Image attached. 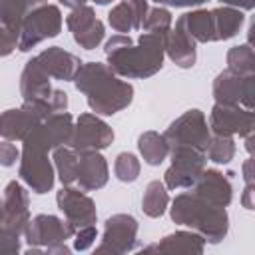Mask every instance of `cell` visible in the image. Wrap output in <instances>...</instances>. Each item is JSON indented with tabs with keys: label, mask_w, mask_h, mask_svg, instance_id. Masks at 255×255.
Returning a JSON list of instances; mask_svg holds the SVG:
<instances>
[{
	"label": "cell",
	"mask_w": 255,
	"mask_h": 255,
	"mask_svg": "<svg viewBox=\"0 0 255 255\" xmlns=\"http://www.w3.org/2000/svg\"><path fill=\"white\" fill-rule=\"evenodd\" d=\"M104 54L108 68L116 76L128 80H143L163 68V36L141 32L133 42L128 34H116L106 42Z\"/></svg>",
	"instance_id": "1"
},
{
	"label": "cell",
	"mask_w": 255,
	"mask_h": 255,
	"mask_svg": "<svg viewBox=\"0 0 255 255\" xmlns=\"http://www.w3.org/2000/svg\"><path fill=\"white\" fill-rule=\"evenodd\" d=\"M72 82L98 116H114L126 110L133 100V86L120 80V76L102 62H84Z\"/></svg>",
	"instance_id": "2"
},
{
	"label": "cell",
	"mask_w": 255,
	"mask_h": 255,
	"mask_svg": "<svg viewBox=\"0 0 255 255\" xmlns=\"http://www.w3.org/2000/svg\"><path fill=\"white\" fill-rule=\"evenodd\" d=\"M169 217L175 225L189 227L199 233L205 243H221L229 231V215L225 207L211 205L193 191L175 195L169 207Z\"/></svg>",
	"instance_id": "3"
},
{
	"label": "cell",
	"mask_w": 255,
	"mask_h": 255,
	"mask_svg": "<svg viewBox=\"0 0 255 255\" xmlns=\"http://www.w3.org/2000/svg\"><path fill=\"white\" fill-rule=\"evenodd\" d=\"M62 24H64V18L56 4L42 2L34 8H30L20 22L18 50L30 52L44 40L56 38L62 32Z\"/></svg>",
	"instance_id": "4"
},
{
	"label": "cell",
	"mask_w": 255,
	"mask_h": 255,
	"mask_svg": "<svg viewBox=\"0 0 255 255\" xmlns=\"http://www.w3.org/2000/svg\"><path fill=\"white\" fill-rule=\"evenodd\" d=\"M48 149L42 147L40 143L32 141L30 137L22 139V151H20V167L18 175L20 179L32 189L34 193L42 195L52 191L54 181H56V169L52 159L48 157Z\"/></svg>",
	"instance_id": "5"
},
{
	"label": "cell",
	"mask_w": 255,
	"mask_h": 255,
	"mask_svg": "<svg viewBox=\"0 0 255 255\" xmlns=\"http://www.w3.org/2000/svg\"><path fill=\"white\" fill-rule=\"evenodd\" d=\"M167 147H193L205 151L207 141L211 137L207 118L201 110H187L179 118H175L167 129L163 131Z\"/></svg>",
	"instance_id": "6"
},
{
	"label": "cell",
	"mask_w": 255,
	"mask_h": 255,
	"mask_svg": "<svg viewBox=\"0 0 255 255\" xmlns=\"http://www.w3.org/2000/svg\"><path fill=\"white\" fill-rule=\"evenodd\" d=\"M171 165L163 173V183L167 189H191L207 165V155L193 147H171Z\"/></svg>",
	"instance_id": "7"
},
{
	"label": "cell",
	"mask_w": 255,
	"mask_h": 255,
	"mask_svg": "<svg viewBox=\"0 0 255 255\" xmlns=\"http://www.w3.org/2000/svg\"><path fill=\"white\" fill-rule=\"evenodd\" d=\"M137 219L129 213H116L106 219L102 243L96 247V253L124 255L135 249L137 245Z\"/></svg>",
	"instance_id": "8"
},
{
	"label": "cell",
	"mask_w": 255,
	"mask_h": 255,
	"mask_svg": "<svg viewBox=\"0 0 255 255\" xmlns=\"http://www.w3.org/2000/svg\"><path fill=\"white\" fill-rule=\"evenodd\" d=\"M114 141V129L98 114H80L68 145L76 151H102Z\"/></svg>",
	"instance_id": "9"
},
{
	"label": "cell",
	"mask_w": 255,
	"mask_h": 255,
	"mask_svg": "<svg viewBox=\"0 0 255 255\" xmlns=\"http://www.w3.org/2000/svg\"><path fill=\"white\" fill-rule=\"evenodd\" d=\"M74 233H76V227L68 223L66 219L58 215H50V213H40L28 221L24 237L30 247L46 249L52 245L66 243L68 239L74 237Z\"/></svg>",
	"instance_id": "10"
},
{
	"label": "cell",
	"mask_w": 255,
	"mask_h": 255,
	"mask_svg": "<svg viewBox=\"0 0 255 255\" xmlns=\"http://www.w3.org/2000/svg\"><path fill=\"white\" fill-rule=\"evenodd\" d=\"M209 131L219 135H239L245 137L253 133L255 114L237 104H215L209 112Z\"/></svg>",
	"instance_id": "11"
},
{
	"label": "cell",
	"mask_w": 255,
	"mask_h": 255,
	"mask_svg": "<svg viewBox=\"0 0 255 255\" xmlns=\"http://www.w3.org/2000/svg\"><path fill=\"white\" fill-rule=\"evenodd\" d=\"M255 76H237L229 70H223L213 80V98L215 104H237L247 110H253L255 104Z\"/></svg>",
	"instance_id": "12"
},
{
	"label": "cell",
	"mask_w": 255,
	"mask_h": 255,
	"mask_svg": "<svg viewBox=\"0 0 255 255\" xmlns=\"http://www.w3.org/2000/svg\"><path fill=\"white\" fill-rule=\"evenodd\" d=\"M2 201L4 205L0 213V223L14 235L22 237L30 221V199L26 187L16 179L8 181L2 193Z\"/></svg>",
	"instance_id": "13"
},
{
	"label": "cell",
	"mask_w": 255,
	"mask_h": 255,
	"mask_svg": "<svg viewBox=\"0 0 255 255\" xmlns=\"http://www.w3.org/2000/svg\"><path fill=\"white\" fill-rule=\"evenodd\" d=\"M66 26L72 32L74 42L84 50H94L104 42L106 36L104 22L96 16V10L88 4L72 8V12L66 18Z\"/></svg>",
	"instance_id": "14"
},
{
	"label": "cell",
	"mask_w": 255,
	"mask_h": 255,
	"mask_svg": "<svg viewBox=\"0 0 255 255\" xmlns=\"http://www.w3.org/2000/svg\"><path fill=\"white\" fill-rule=\"evenodd\" d=\"M56 203L58 209L64 213V219L76 229L84 225H94L98 219L94 199L80 187L62 185V189L56 193Z\"/></svg>",
	"instance_id": "15"
},
{
	"label": "cell",
	"mask_w": 255,
	"mask_h": 255,
	"mask_svg": "<svg viewBox=\"0 0 255 255\" xmlns=\"http://www.w3.org/2000/svg\"><path fill=\"white\" fill-rule=\"evenodd\" d=\"M72 129H74V118L68 112H56L48 116L44 122H40L26 137L52 151L58 145H68L72 137Z\"/></svg>",
	"instance_id": "16"
},
{
	"label": "cell",
	"mask_w": 255,
	"mask_h": 255,
	"mask_svg": "<svg viewBox=\"0 0 255 255\" xmlns=\"http://www.w3.org/2000/svg\"><path fill=\"white\" fill-rule=\"evenodd\" d=\"M191 189L195 195H199L207 203L219 205V207H227L233 199V185L229 177L223 171L213 167H205Z\"/></svg>",
	"instance_id": "17"
},
{
	"label": "cell",
	"mask_w": 255,
	"mask_h": 255,
	"mask_svg": "<svg viewBox=\"0 0 255 255\" xmlns=\"http://www.w3.org/2000/svg\"><path fill=\"white\" fill-rule=\"evenodd\" d=\"M76 183L84 191H98L110 179V167L100 151H78Z\"/></svg>",
	"instance_id": "18"
},
{
	"label": "cell",
	"mask_w": 255,
	"mask_h": 255,
	"mask_svg": "<svg viewBox=\"0 0 255 255\" xmlns=\"http://www.w3.org/2000/svg\"><path fill=\"white\" fill-rule=\"evenodd\" d=\"M36 60L40 62V66L44 68V72L54 78V80H64V82H72L74 76L78 74L80 66L84 64L76 54L60 48V46H50L46 50H42Z\"/></svg>",
	"instance_id": "19"
},
{
	"label": "cell",
	"mask_w": 255,
	"mask_h": 255,
	"mask_svg": "<svg viewBox=\"0 0 255 255\" xmlns=\"http://www.w3.org/2000/svg\"><path fill=\"white\" fill-rule=\"evenodd\" d=\"M163 52L165 56L179 68L187 70L195 66L197 60V42L183 32L177 26H171L165 34H163Z\"/></svg>",
	"instance_id": "20"
},
{
	"label": "cell",
	"mask_w": 255,
	"mask_h": 255,
	"mask_svg": "<svg viewBox=\"0 0 255 255\" xmlns=\"http://www.w3.org/2000/svg\"><path fill=\"white\" fill-rule=\"evenodd\" d=\"M52 84L50 76L44 72L36 56L24 64V70L20 74V96L24 102L30 100H48L52 96Z\"/></svg>",
	"instance_id": "21"
},
{
	"label": "cell",
	"mask_w": 255,
	"mask_h": 255,
	"mask_svg": "<svg viewBox=\"0 0 255 255\" xmlns=\"http://www.w3.org/2000/svg\"><path fill=\"white\" fill-rule=\"evenodd\" d=\"M203 249H205V241H203V237L199 233L181 229V231L165 235L157 245L145 247L141 251L143 253L157 251V253H191V255H201Z\"/></svg>",
	"instance_id": "22"
},
{
	"label": "cell",
	"mask_w": 255,
	"mask_h": 255,
	"mask_svg": "<svg viewBox=\"0 0 255 255\" xmlns=\"http://www.w3.org/2000/svg\"><path fill=\"white\" fill-rule=\"evenodd\" d=\"M175 26L187 32L197 44L215 42V26H213L211 10H203V8L189 10L175 20Z\"/></svg>",
	"instance_id": "23"
},
{
	"label": "cell",
	"mask_w": 255,
	"mask_h": 255,
	"mask_svg": "<svg viewBox=\"0 0 255 255\" xmlns=\"http://www.w3.org/2000/svg\"><path fill=\"white\" fill-rule=\"evenodd\" d=\"M211 16H213V26H215V42L231 40L245 22L243 10L231 8V6H219L211 10Z\"/></svg>",
	"instance_id": "24"
},
{
	"label": "cell",
	"mask_w": 255,
	"mask_h": 255,
	"mask_svg": "<svg viewBox=\"0 0 255 255\" xmlns=\"http://www.w3.org/2000/svg\"><path fill=\"white\" fill-rule=\"evenodd\" d=\"M137 149H139V153H141V157L147 165H159L169 155V147H167V141H165L163 133H157L153 129H147V131L139 133Z\"/></svg>",
	"instance_id": "25"
},
{
	"label": "cell",
	"mask_w": 255,
	"mask_h": 255,
	"mask_svg": "<svg viewBox=\"0 0 255 255\" xmlns=\"http://www.w3.org/2000/svg\"><path fill=\"white\" fill-rule=\"evenodd\" d=\"M78 151L70 145H58L52 149V163L56 169V175L60 177L62 185H74L76 173H78Z\"/></svg>",
	"instance_id": "26"
},
{
	"label": "cell",
	"mask_w": 255,
	"mask_h": 255,
	"mask_svg": "<svg viewBox=\"0 0 255 255\" xmlns=\"http://www.w3.org/2000/svg\"><path fill=\"white\" fill-rule=\"evenodd\" d=\"M169 205V195H167V187L163 181L159 179H153L145 185V191H143V197H141V211L147 215V217H161L165 213Z\"/></svg>",
	"instance_id": "27"
},
{
	"label": "cell",
	"mask_w": 255,
	"mask_h": 255,
	"mask_svg": "<svg viewBox=\"0 0 255 255\" xmlns=\"http://www.w3.org/2000/svg\"><path fill=\"white\" fill-rule=\"evenodd\" d=\"M227 70L237 76H255V50L253 46L239 44L227 52Z\"/></svg>",
	"instance_id": "28"
},
{
	"label": "cell",
	"mask_w": 255,
	"mask_h": 255,
	"mask_svg": "<svg viewBox=\"0 0 255 255\" xmlns=\"http://www.w3.org/2000/svg\"><path fill=\"white\" fill-rule=\"evenodd\" d=\"M235 151H237V145H235L233 135H219V133H211L207 147H205L207 159L213 163H223V165L235 157Z\"/></svg>",
	"instance_id": "29"
},
{
	"label": "cell",
	"mask_w": 255,
	"mask_h": 255,
	"mask_svg": "<svg viewBox=\"0 0 255 255\" xmlns=\"http://www.w3.org/2000/svg\"><path fill=\"white\" fill-rule=\"evenodd\" d=\"M42 2L46 0H0V22L20 30V22L26 12Z\"/></svg>",
	"instance_id": "30"
},
{
	"label": "cell",
	"mask_w": 255,
	"mask_h": 255,
	"mask_svg": "<svg viewBox=\"0 0 255 255\" xmlns=\"http://www.w3.org/2000/svg\"><path fill=\"white\" fill-rule=\"evenodd\" d=\"M108 24L112 26L114 32L118 34H129L133 30H137V22H135V16H133V10L129 6L128 0H122L118 2L110 14H108Z\"/></svg>",
	"instance_id": "31"
},
{
	"label": "cell",
	"mask_w": 255,
	"mask_h": 255,
	"mask_svg": "<svg viewBox=\"0 0 255 255\" xmlns=\"http://www.w3.org/2000/svg\"><path fill=\"white\" fill-rule=\"evenodd\" d=\"M139 171H141V163L137 159L135 153L131 151H122L116 155V161H114V173L120 181L124 183H131L139 177Z\"/></svg>",
	"instance_id": "32"
},
{
	"label": "cell",
	"mask_w": 255,
	"mask_h": 255,
	"mask_svg": "<svg viewBox=\"0 0 255 255\" xmlns=\"http://www.w3.org/2000/svg\"><path fill=\"white\" fill-rule=\"evenodd\" d=\"M173 26V16L167 8L163 6H155V8H149L147 10V16L143 20V26L141 30L143 32H153V34H165L169 28Z\"/></svg>",
	"instance_id": "33"
},
{
	"label": "cell",
	"mask_w": 255,
	"mask_h": 255,
	"mask_svg": "<svg viewBox=\"0 0 255 255\" xmlns=\"http://www.w3.org/2000/svg\"><path fill=\"white\" fill-rule=\"evenodd\" d=\"M18 38H20L18 28H12V26L0 22V58L10 56L18 48Z\"/></svg>",
	"instance_id": "34"
},
{
	"label": "cell",
	"mask_w": 255,
	"mask_h": 255,
	"mask_svg": "<svg viewBox=\"0 0 255 255\" xmlns=\"http://www.w3.org/2000/svg\"><path fill=\"white\" fill-rule=\"evenodd\" d=\"M72 239H74V251H88L94 245V241L98 239V229H96V225L78 227Z\"/></svg>",
	"instance_id": "35"
},
{
	"label": "cell",
	"mask_w": 255,
	"mask_h": 255,
	"mask_svg": "<svg viewBox=\"0 0 255 255\" xmlns=\"http://www.w3.org/2000/svg\"><path fill=\"white\" fill-rule=\"evenodd\" d=\"M20 159V149L14 145L10 139H0V165L2 167H12Z\"/></svg>",
	"instance_id": "36"
},
{
	"label": "cell",
	"mask_w": 255,
	"mask_h": 255,
	"mask_svg": "<svg viewBox=\"0 0 255 255\" xmlns=\"http://www.w3.org/2000/svg\"><path fill=\"white\" fill-rule=\"evenodd\" d=\"M22 245V237L14 235L0 223V253H18Z\"/></svg>",
	"instance_id": "37"
},
{
	"label": "cell",
	"mask_w": 255,
	"mask_h": 255,
	"mask_svg": "<svg viewBox=\"0 0 255 255\" xmlns=\"http://www.w3.org/2000/svg\"><path fill=\"white\" fill-rule=\"evenodd\" d=\"M131 10H133V16H135V22H137V30H141L143 26V20L147 16V10H149V0H128Z\"/></svg>",
	"instance_id": "38"
},
{
	"label": "cell",
	"mask_w": 255,
	"mask_h": 255,
	"mask_svg": "<svg viewBox=\"0 0 255 255\" xmlns=\"http://www.w3.org/2000/svg\"><path fill=\"white\" fill-rule=\"evenodd\" d=\"M221 6H231V8H239L243 12H249L255 8V0H219Z\"/></svg>",
	"instance_id": "39"
},
{
	"label": "cell",
	"mask_w": 255,
	"mask_h": 255,
	"mask_svg": "<svg viewBox=\"0 0 255 255\" xmlns=\"http://www.w3.org/2000/svg\"><path fill=\"white\" fill-rule=\"evenodd\" d=\"M253 195H255V183L245 185L243 195H241V203H243L245 209H255V199H253Z\"/></svg>",
	"instance_id": "40"
},
{
	"label": "cell",
	"mask_w": 255,
	"mask_h": 255,
	"mask_svg": "<svg viewBox=\"0 0 255 255\" xmlns=\"http://www.w3.org/2000/svg\"><path fill=\"white\" fill-rule=\"evenodd\" d=\"M243 179H245V185L255 183V177H253V157L251 155L243 161Z\"/></svg>",
	"instance_id": "41"
},
{
	"label": "cell",
	"mask_w": 255,
	"mask_h": 255,
	"mask_svg": "<svg viewBox=\"0 0 255 255\" xmlns=\"http://www.w3.org/2000/svg\"><path fill=\"white\" fill-rule=\"evenodd\" d=\"M86 2H94V4L106 6V4H110V2H114V0H60V4H64L66 8H78V6L86 4Z\"/></svg>",
	"instance_id": "42"
},
{
	"label": "cell",
	"mask_w": 255,
	"mask_h": 255,
	"mask_svg": "<svg viewBox=\"0 0 255 255\" xmlns=\"http://www.w3.org/2000/svg\"><path fill=\"white\" fill-rule=\"evenodd\" d=\"M207 0H167V6H175V8H193V6H201Z\"/></svg>",
	"instance_id": "43"
},
{
	"label": "cell",
	"mask_w": 255,
	"mask_h": 255,
	"mask_svg": "<svg viewBox=\"0 0 255 255\" xmlns=\"http://www.w3.org/2000/svg\"><path fill=\"white\" fill-rule=\"evenodd\" d=\"M253 141H255V135H253V133L245 135V149H247V153H249V155L253 153Z\"/></svg>",
	"instance_id": "44"
},
{
	"label": "cell",
	"mask_w": 255,
	"mask_h": 255,
	"mask_svg": "<svg viewBox=\"0 0 255 255\" xmlns=\"http://www.w3.org/2000/svg\"><path fill=\"white\" fill-rule=\"evenodd\" d=\"M149 2H155L157 6H163V4H167V0H149Z\"/></svg>",
	"instance_id": "45"
}]
</instances>
